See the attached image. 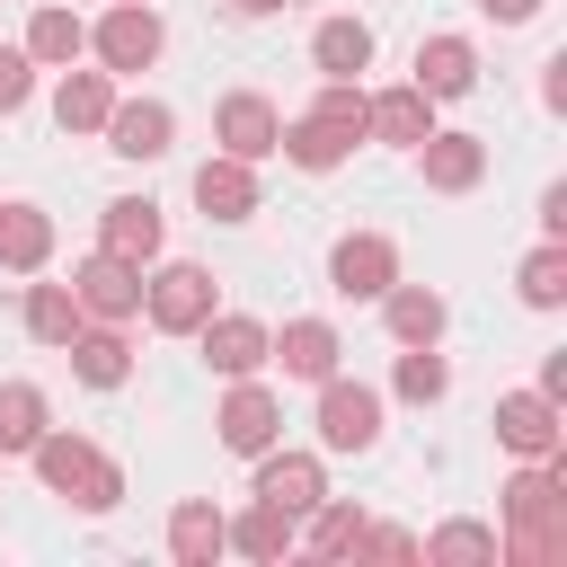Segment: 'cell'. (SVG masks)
I'll list each match as a JSON object with an SVG mask.
<instances>
[{
  "instance_id": "obj_19",
  "label": "cell",
  "mask_w": 567,
  "mask_h": 567,
  "mask_svg": "<svg viewBox=\"0 0 567 567\" xmlns=\"http://www.w3.org/2000/svg\"><path fill=\"white\" fill-rule=\"evenodd\" d=\"M416 89L443 106V97H470L478 89V44L470 35H425L416 44Z\"/></svg>"
},
{
  "instance_id": "obj_8",
  "label": "cell",
  "mask_w": 567,
  "mask_h": 567,
  "mask_svg": "<svg viewBox=\"0 0 567 567\" xmlns=\"http://www.w3.org/2000/svg\"><path fill=\"white\" fill-rule=\"evenodd\" d=\"M213 434H221V452H239V461H257L266 443H284V399L248 372V381H230V399H221V416H213Z\"/></svg>"
},
{
  "instance_id": "obj_41",
  "label": "cell",
  "mask_w": 567,
  "mask_h": 567,
  "mask_svg": "<svg viewBox=\"0 0 567 567\" xmlns=\"http://www.w3.org/2000/svg\"><path fill=\"white\" fill-rule=\"evenodd\" d=\"M532 390H549V399H567V354H540V381Z\"/></svg>"
},
{
  "instance_id": "obj_23",
  "label": "cell",
  "mask_w": 567,
  "mask_h": 567,
  "mask_svg": "<svg viewBox=\"0 0 567 567\" xmlns=\"http://www.w3.org/2000/svg\"><path fill=\"white\" fill-rule=\"evenodd\" d=\"M381 319H390L399 346H443V319H452V310H443L434 284H390V292H381Z\"/></svg>"
},
{
  "instance_id": "obj_15",
  "label": "cell",
  "mask_w": 567,
  "mask_h": 567,
  "mask_svg": "<svg viewBox=\"0 0 567 567\" xmlns=\"http://www.w3.org/2000/svg\"><path fill=\"white\" fill-rule=\"evenodd\" d=\"M266 363H284V381H310V390H319V381L346 363V337H337L328 319H284V337L266 346Z\"/></svg>"
},
{
  "instance_id": "obj_4",
  "label": "cell",
  "mask_w": 567,
  "mask_h": 567,
  "mask_svg": "<svg viewBox=\"0 0 567 567\" xmlns=\"http://www.w3.org/2000/svg\"><path fill=\"white\" fill-rule=\"evenodd\" d=\"M213 310H221V301H213V275H204V266H159V275H142V319H151L159 337H195Z\"/></svg>"
},
{
  "instance_id": "obj_29",
  "label": "cell",
  "mask_w": 567,
  "mask_h": 567,
  "mask_svg": "<svg viewBox=\"0 0 567 567\" xmlns=\"http://www.w3.org/2000/svg\"><path fill=\"white\" fill-rule=\"evenodd\" d=\"M44 425H53L44 390H35V381H0V461H27Z\"/></svg>"
},
{
  "instance_id": "obj_40",
  "label": "cell",
  "mask_w": 567,
  "mask_h": 567,
  "mask_svg": "<svg viewBox=\"0 0 567 567\" xmlns=\"http://www.w3.org/2000/svg\"><path fill=\"white\" fill-rule=\"evenodd\" d=\"M540 71H549V80H540V97H549V106H567V53H549Z\"/></svg>"
},
{
  "instance_id": "obj_38",
  "label": "cell",
  "mask_w": 567,
  "mask_h": 567,
  "mask_svg": "<svg viewBox=\"0 0 567 567\" xmlns=\"http://www.w3.org/2000/svg\"><path fill=\"white\" fill-rule=\"evenodd\" d=\"M478 18H496V27H523V18H540V0H478Z\"/></svg>"
},
{
  "instance_id": "obj_16",
  "label": "cell",
  "mask_w": 567,
  "mask_h": 567,
  "mask_svg": "<svg viewBox=\"0 0 567 567\" xmlns=\"http://www.w3.org/2000/svg\"><path fill=\"white\" fill-rule=\"evenodd\" d=\"M416 168H425V186H434V195H470V186L487 177V142H478V133H443V124H434V133L416 142Z\"/></svg>"
},
{
  "instance_id": "obj_39",
  "label": "cell",
  "mask_w": 567,
  "mask_h": 567,
  "mask_svg": "<svg viewBox=\"0 0 567 567\" xmlns=\"http://www.w3.org/2000/svg\"><path fill=\"white\" fill-rule=\"evenodd\" d=\"M540 230H549V239H567V186H549V195H540Z\"/></svg>"
},
{
  "instance_id": "obj_28",
  "label": "cell",
  "mask_w": 567,
  "mask_h": 567,
  "mask_svg": "<svg viewBox=\"0 0 567 567\" xmlns=\"http://www.w3.org/2000/svg\"><path fill=\"white\" fill-rule=\"evenodd\" d=\"M89 53V18L80 9H35L27 18V62L35 71H62V62H80Z\"/></svg>"
},
{
  "instance_id": "obj_1",
  "label": "cell",
  "mask_w": 567,
  "mask_h": 567,
  "mask_svg": "<svg viewBox=\"0 0 567 567\" xmlns=\"http://www.w3.org/2000/svg\"><path fill=\"white\" fill-rule=\"evenodd\" d=\"M496 496H505L496 558H514V567H549V558H567V452L523 461Z\"/></svg>"
},
{
  "instance_id": "obj_22",
  "label": "cell",
  "mask_w": 567,
  "mask_h": 567,
  "mask_svg": "<svg viewBox=\"0 0 567 567\" xmlns=\"http://www.w3.org/2000/svg\"><path fill=\"white\" fill-rule=\"evenodd\" d=\"M221 532H230V549H239V558H266V567L301 549V523H292L284 505H266V496H257L248 514H221Z\"/></svg>"
},
{
  "instance_id": "obj_5",
  "label": "cell",
  "mask_w": 567,
  "mask_h": 567,
  "mask_svg": "<svg viewBox=\"0 0 567 567\" xmlns=\"http://www.w3.org/2000/svg\"><path fill=\"white\" fill-rule=\"evenodd\" d=\"M319 443H328V452H372V443H381V390L328 372V381H319Z\"/></svg>"
},
{
  "instance_id": "obj_32",
  "label": "cell",
  "mask_w": 567,
  "mask_h": 567,
  "mask_svg": "<svg viewBox=\"0 0 567 567\" xmlns=\"http://www.w3.org/2000/svg\"><path fill=\"white\" fill-rule=\"evenodd\" d=\"M390 390H399L408 408H434V399L452 390V363H443L434 346H399V363H390Z\"/></svg>"
},
{
  "instance_id": "obj_21",
  "label": "cell",
  "mask_w": 567,
  "mask_h": 567,
  "mask_svg": "<svg viewBox=\"0 0 567 567\" xmlns=\"http://www.w3.org/2000/svg\"><path fill=\"white\" fill-rule=\"evenodd\" d=\"M62 354H71V372H80L89 390H124V381H133V346H124V328H106V319H89Z\"/></svg>"
},
{
  "instance_id": "obj_33",
  "label": "cell",
  "mask_w": 567,
  "mask_h": 567,
  "mask_svg": "<svg viewBox=\"0 0 567 567\" xmlns=\"http://www.w3.org/2000/svg\"><path fill=\"white\" fill-rule=\"evenodd\" d=\"M514 292H523L532 310H558V301H567V239H540V248L523 257V275H514Z\"/></svg>"
},
{
  "instance_id": "obj_6",
  "label": "cell",
  "mask_w": 567,
  "mask_h": 567,
  "mask_svg": "<svg viewBox=\"0 0 567 567\" xmlns=\"http://www.w3.org/2000/svg\"><path fill=\"white\" fill-rule=\"evenodd\" d=\"M399 284V248L381 239V230H346L337 248H328V292L337 301H381Z\"/></svg>"
},
{
  "instance_id": "obj_35",
  "label": "cell",
  "mask_w": 567,
  "mask_h": 567,
  "mask_svg": "<svg viewBox=\"0 0 567 567\" xmlns=\"http://www.w3.org/2000/svg\"><path fill=\"white\" fill-rule=\"evenodd\" d=\"M416 558H496V523H443L416 540Z\"/></svg>"
},
{
  "instance_id": "obj_13",
  "label": "cell",
  "mask_w": 567,
  "mask_h": 567,
  "mask_svg": "<svg viewBox=\"0 0 567 567\" xmlns=\"http://www.w3.org/2000/svg\"><path fill=\"white\" fill-rule=\"evenodd\" d=\"M363 133L390 142V151H416V142L434 133V97H425L416 80H399V89H363Z\"/></svg>"
},
{
  "instance_id": "obj_34",
  "label": "cell",
  "mask_w": 567,
  "mask_h": 567,
  "mask_svg": "<svg viewBox=\"0 0 567 567\" xmlns=\"http://www.w3.org/2000/svg\"><path fill=\"white\" fill-rule=\"evenodd\" d=\"M310 115H319V124H328V133H337L346 151H354V142H372V133H363V89H354V80H319Z\"/></svg>"
},
{
  "instance_id": "obj_27",
  "label": "cell",
  "mask_w": 567,
  "mask_h": 567,
  "mask_svg": "<svg viewBox=\"0 0 567 567\" xmlns=\"http://www.w3.org/2000/svg\"><path fill=\"white\" fill-rule=\"evenodd\" d=\"M18 319H27V337H35V346H71V337L89 328V310H80V292H71V284H27Z\"/></svg>"
},
{
  "instance_id": "obj_25",
  "label": "cell",
  "mask_w": 567,
  "mask_h": 567,
  "mask_svg": "<svg viewBox=\"0 0 567 567\" xmlns=\"http://www.w3.org/2000/svg\"><path fill=\"white\" fill-rule=\"evenodd\" d=\"M44 257H53V213L44 204H0V266L44 275Z\"/></svg>"
},
{
  "instance_id": "obj_42",
  "label": "cell",
  "mask_w": 567,
  "mask_h": 567,
  "mask_svg": "<svg viewBox=\"0 0 567 567\" xmlns=\"http://www.w3.org/2000/svg\"><path fill=\"white\" fill-rule=\"evenodd\" d=\"M292 0H230V18H284Z\"/></svg>"
},
{
  "instance_id": "obj_10",
  "label": "cell",
  "mask_w": 567,
  "mask_h": 567,
  "mask_svg": "<svg viewBox=\"0 0 567 567\" xmlns=\"http://www.w3.org/2000/svg\"><path fill=\"white\" fill-rule=\"evenodd\" d=\"M195 346H204V363H213L221 381H248V372H266L275 328H266V319H248V310H213V319L195 328Z\"/></svg>"
},
{
  "instance_id": "obj_12",
  "label": "cell",
  "mask_w": 567,
  "mask_h": 567,
  "mask_svg": "<svg viewBox=\"0 0 567 567\" xmlns=\"http://www.w3.org/2000/svg\"><path fill=\"white\" fill-rule=\"evenodd\" d=\"M248 496H266V505H284V514L301 523V514L328 496V470H319V452H284V443H266V452H257V487H248Z\"/></svg>"
},
{
  "instance_id": "obj_11",
  "label": "cell",
  "mask_w": 567,
  "mask_h": 567,
  "mask_svg": "<svg viewBox=\"0 0 567 567\" xmlns=\"http://www.w3.org/2000/svg\"><path fill=\"white\" fill-rule=\"evenodd\" d=\"M97 133H106V151H115V159H168L177 115H168L159 97H124V89H115V106H106V124H97Z\"/></svg>"
},
{
  "instance_id": "obj_37",
  "label": "cell",
  "mask_w": 567,
  "mask_h": 567,
  "mask_svg": "<svg viewBox=\"0 0 567 567\" xmlns=\"http://www.w3.org/2000/svg\"><path fill=\"white\" fill-rule=\"evenodd\" d=\"M354 558H416V532H390V523H363Z\"/></svg>"
},
{
  "instance_id": "obj_14",
  "label": "cell",
  "mask_w": 567,
  "mask_h": 567,
  "mask_svg": "<svg viewBox=\"0 0 567 567\" xmlns=\"http://www.w3.org/2000/svg\"><path fill=\"white\" fill-rule=\"evenodd\" d=\"M275 133H284V115H275V97H257V89H230V97L213 106V142H221L230 159H275Z\"/></svg>"
},
{
  "instance_id": "obj_17",
  "label": "cell",
  "mask_w": 567,
  "mask_h": 567,
  "mask_svg": "<svg viewBox=\"0 0 567 567\" xmlns=\"http://www.w3.org/2000/svg\"><path fill=\"white\" fill-rule=\"evenodd\" d=\"M195 213H204V221H248V213H257V159L213 151V159L195 168Z\"/></svg>"
},
{
  "instance_id": "obj_20",
  "label": "cell",
  "mask_w": 567,
  "mask_h": 567,
  "mask_svg": "<svg viewBox=\"0 0 567 567\" xmlns=\"http://www.w3.org/2000/svg\"><path fill=\"white\" fill-rule=\"evenodd\" d=\"M106 106H115V71H80V62H62V80H53V124H62V133H97Z\"/></svg>"
},
{
  "instance_id": "obj_30",
  "label": "cell",
  "mask_w": 567,
  "mask_h": 567,
  "mask_svg": "<svg viewBox=\"0 0 567 567\" xmlns=\"http://www.w3.org/2000/svg\"><path fill=\"white\" fill-rule=\"evenodd\" d=\"M275 151H284L292 168H310V177H328V168H346V159H354V151H346V142H337L319 115H292V124L275 133Z\"/></svg>"
},
{
  "instance_id": "obj_24",
  "label": "cell",
  "mask_w": 567,
  "mask_h": 567,
  "mask_svg": "<svg viewBox=\"0 0 567 567\" xmlns=\"http://www.w3.org/2000/svg\"><path fill=\"white\" fill-rule=\"evenodd\" d=\"M221 549H230V532H221V505H213V496H186V505L168 514V558H177V567H213Z\"/></svg>"
},
{
  "instance_id": "obj_2",
  "label": "cell",
  "mask_w": 567,
  "mask_h": 567,
  "mask_svg": "<svg viewBox=\"0 0 567 567\" xmlns=\"http://www.w3.org/2000/svg\"><path fill=\"white\" fill-rule=\"evenodd\" d=\"M27 461H35L44 496H62V505H80V514H115V505H124V470H115V452H97L89 434H62V425H44Z\"/></svg>"
},
{
  "instance_id": "obj_9",
  "label": "cell",
  "mask_w": 567,
  "mask_h": 567,
  "mask_svg": "<svg viewBox=\"0 0 567 567\" xmlns=\"http://www.w3.org/2000/svg\"><path fill=\"white\" fill-rule=\"evenodd\" d=\"M496 443H505L514 461H549V452H567L558 399H549V390H505V399H496Z\"/></svg>"
},
{
  "instance_id": "obj_26",
  "label": "cell",
  "mask_w": 567,
  "mask_h": 567,
  "mask_svg": "<svg viewBox=\"0 0 567 567\" xmlns=\"http://www.w3.org/2000/svg\"><path fill=\"white\" fill-rule=\"evenodd\" d=\"M310 62H319V80L372 71V27H363V18H319V27H310Z\"/></svg>"
},
{
  "instance_id": "obj_31",
  "label": "cell",
  "mask_w": 567,
  "mask_h": 567,
  "mask_svg": "<svg viewBox=\"0 0 567 567\" xmlns=\"http://www.w3.org/2000/svg\"><path fill=\"white\" fill-rule=\"evenodd\" d=\"M301 523H310V532H301L310 558H354V540H363V505H337V496H319Z\"/></svg>"
},
{
  "instance_id": "obj_36",
  "label": "cell",
  "mask_w": 567,
  "mask_h": 567,
  "mask_svg": "<svg viewBox=\"0 0 567 567\" xmlns=\"http://www.w3.org/2000/svg\"><path fill=\"white\" fill-rule=\"evenodd\" d=\"M35 97V62H27V44H0V115H18Z\"/></svg>"
},
{
  "instance_id": "obj_7",
  "label": "cell",
  "mask_w": 567,
  "mask_h": 567,
  "mask_svg": "<svg viewBox=\"0 0 567 567\" xmlns=\"http://www.w3.org/2000/svg\"><path fill=\"white\" fill-rule=\"evenodd\" d=\"M71 292H80V310H89V319H106V328L142 319V266H133V257H106V248H89V257L71 266Z\"/></svg>"
},
{
  "instance_id": "obj_3",
  "label": "cell",
  "mask_w": 567,
  "mask_h": 567,
  "mask_svg": "<svg viewBox=\"0 0 567 567\" xmlns=\"http://www.w3.org/2000/svg\"><path fill=\"white\" fill-rule=\"evenodd\" d=\"M159 44H168V27H159V9H151V0H115V9L89 27V53H97V71H115V80L151 71V62H159Z\"/></svg>"
},
{
  "instance_id": "obj_18",
  "label": "cell",
  "mask_w": 567,
  "mask_h": 567,
  "mask_svg": "<svg viewBox=\"0 0 567 567\" xmlns=\"http://www.w3.org/2000/svg\"><path fill=\"white\" fill-rule=\"evenodd\" d=\"M159 239H168V221H159V204H151V195H115V204L97 213V248H106V257L151 266V257H159Z\"/></svg>"
}]
</instances>
